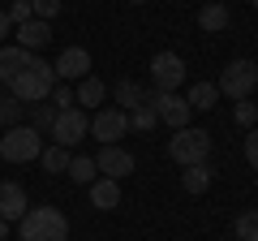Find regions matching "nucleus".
Listing matches in <instances>:
<instances>
[{
	"mask_svg": "<svg viewBox=\"0 0 258 241\" xmlns=\"http://www.w3.org/2000/svg\"><path fill=\"white\" fill-rule=\"evenodd\" d=\"M95 168H99L108 181H125V176L134 172V155H129L125 147H103L99 155H95Z\"/></svg>",
	"mask_w": 258,
	"mask_h": 241,
	"instance_id": "nucleus-11",
	"label": "nucleus"
},
{
	"mask_svg": "<svg viewBox=\"0 0 258 241\" xmlns=\"http://www.w3.org/2000/svg\"><path fill=\"white\" fill-rule=\"evenodd\" d=\"M129 5H147V0H129Z\"/></svg>",
	"mask_w": 258,
	"mask_h": 241,
	"instance_id": "nucleus-35",
	"label": "nucleus"
},
{
	"mask_svg": "<svg viewBox=\"0 0 258 241\" xmlns=\"http://www.w3.org/2000/svg\"><path fill=\"white\" fill-rule=\"evenodd\" d=\"M52 86H56V69L47 65V61H30V65L9 82V95H13L18 103H26V108H30V103H47Z\"/></svg>",
	"mask_w": 258,
	"mask_h": 241,
	"instance_id": "nucleus-2",
	"label": "nucleus"
},
{
	"mask_svg": "<svg viewBox=\"0 0 258 241\" xmlns=\"http://www.w3.org/2000/svg\"><path fill=\"white\" fill-rule=\"evenodd\" d=\"M249 232H258V211L237 215V237H249Z\"/></svg>",
	"mask_w": 258,
	"mask_h": 241,
	"instance_id": "nucleus-30",
	"label": "nucleus"
},
{
	"mask_svg": "<svg viewBox=\"0 0 258 241\" xmlns=\"http://www.w3.org/2000/svg\"><path fill=\"white\" fill-rule=\"evenodd\" d=\"M138 103H147V86H142V82H134V78H120V82L112 86V108L134 112Z\"/></svg>",
	"mask_w": 258,
	"mask_h": 241,
	"instance_id": "nucleus-13",
	"label": "nucleus"
},
{
	"mask_svg": "<svg viewBox=\"0 0 258 241\" xmlns=\"http://www.w3.org/2000/svg\"><path fill=\"white\" fill-rule=\"evenodd\" d=\"M47 134H52V142H56V147L74 151L78 142H82L86 134H91V116H86V112L78 108V103H74V108H60V112H56V120H52V130H47Z\"/></svg>",
	"mask_w": 258,
	"mask_h": 241,
	"instance_id": "nucleus-6",
	"label": "nucleus"
},
{
	"mask_svg": "<svg viewBox=\"0 0 258 241\" xmlns=\"http://www.w3.org/2000/svg\"><path fill=\"white\" fill-rule=\"evenodd\" d=\"M129 116V130H138V134H151L159 125V116H155V108H151V103H138V108L134 112H125Z\"/></svg>",
	"mask_w": 258,
	"mask_h": 241,
	"instance_id": "nucleus-23",
	"label": "nucleus"
},
{
	"mask_svg": "<svg viewBox=\"0 0 258 241\" xmlns=\"http://www.w3.org/2000/svg\"><path fill=\"white\" fill-rule=\"evenodd\" d=\"M91 203L99 207V211H112V207H120V181H108V176L91 181Z\"/></svg>",
	"mask_w": 258,
	"mask_h": 241,
	"instance_id": "nucleus-18",
	"label": "nucleus"
},
{
	"mask_svg": "<svg viewBox=\"0 0 258 241\" xmlns=\"http://www.w3.org/2000/svg\"><path fill=\"white\" fill-rule=\"evenodd\" d=\"M35 18V9H30V0H9V22L13 26H22V22Z\"/></svg>",
	"mask_w": 258,
	"mask_h": 241,
	"instance_id": "nucleus-29",
	"label": "nucleus"
},
{
	"mask_svg": "<svg viewBox=\"0 0 258 241\" xmlns=\"http://www.w3.org/2000/svg\"><path fill=\"white\" fill-rule=\"evenodd\" d=\"M232 13L228 5H220V0H211V5H203V13H198V26L207 30V35H220V30H228Z\"/></svg>",
	"mask_w": 258,
	"mask_h": 241,
	"instance_id": "nucleus-17",
	"label": "nucleus"
},
{
	"mask_svg": "<svg viewBox=\"0 0 258 241\" xmlns=\"http://www.w3.org/2000/svg\"><path fill=\"white\" fill-rule=\"evenodd\" d=\"M22 116H26V103H18L9 91H5V95H0V125L13 130V125H22Z\"/></svg>",
	"mask_w": 258,
	"mask_h": 241,
	"instance_id": "nucleus-22",
	"label": "nucleus"
},
{
	"mask_svg": "<svg viewBox=\"0 0 258 241\" xmlns=\"http://www.w3.org/2000/svg\"><path fill=\"white\" fill-rule=\"evenodd\" d=\"M18 241H69V220L60 207H30L18 220Z\"/></svg>",
	"mask_w": 258,
	"mask_h": 241,
	"instance_id": "nucleus-1",
	"label": "nucleus"
},
{
	"mask_svg": "<svg viewBox=\"0 0 258 241\" xmlns=\"http://www.w3.org/2000/svg\"><path fill=\"white\" fill-rule=\"evenodd\" d=\"M0 95H5V82H0Z\"/></svg>",
	"mask_w": 258,
	"mask_h": 241,
	"instance_id": "nucleus-37",
	"label": "nucleus"
},
{
	"mask_svg": "<svg viewBox=\"0 0 258 241\" xmlns=\"http://www.w3.org/2000/svg\"><path fill=\"white\" fill-rule=\"evenodd\" d=\"M207 186H211V168L207 164H194L181 172V190L185 194H207Z\"/></svg>",
	"mask_w": 258,
	"mask_h": 241,
	"instance_id": "nucleus-20",
	"label": "nucleus"
},
{
	"mask_svg": "<svg viewBox=\"0 0 258 241\" xmlns=\"http://www.w3.org/2000/svg\"><path fill=\"white\" fill-rule=\"evenodd\" d=\"M103 99H108V86L99 82V78H82V82H78V91H74V103L82 112H95V108H103Z\"/></svg>",
	"mask_w": 258,
	"mask_h": 241,
	"instance_id": "nucleus-15",
	"label": "nucleus"
},
{
	"mask_svg": "<svg viewBox=\"0 0 258 241\" xmlns=\"http://www.w3.org/2000/svg\"><path fill=\"white\" fill-rule=\"evenodd\" d=\"M91 134L103 142V147H116V138H125V134H129V116L120 108H95Z\"/></svg>",
	"mask_w": 258,
	"mask_h": 241,
	"instance_id": "nucleus-9",
	"label": "nucleus"
},
{
	"mask_svg": "<svg viewBox=\"0 0 258 241\" xmlns=\"http://www.w3.org/2000/svg\"><path fill=\"white\" fill-rule=\"evenodd\" d=\"M249 5H254V9H258V0H249Z\"/></svg>",
	"mask_w": 258,
	"mask_h": 241,
	"instance_id": "nucleus-36",
	"label": "nucleus"
},
{
	"mask_svg": "<svg viewBox=\"0 0 258 241\" xmlns=\"http://www.w3.org/2000/svg\"><path fill=\"white\" fill-rule=\"evenodd\" d=\"M30 61H35V52H26V47H18V43H13V47H0V82L9 86Z\"/></svg>",
	"mask_w": 258,
	"mask_h": 241,
	"instance_id": "nucleus-14",
	"label": "nucleus"
},
{
	"mask_svg": "<svg viewBox=\"0 0 258 241\" xmlns=\"http://www.w3.org/2000/svg\"><path fill=\"white\" fill-rule=\"evenodd\" d=\"M241 241H258V232H249V237H241Z\"/></svg>",
	"mask_w": 258,
	"mask_h": 241,
	"instance_id": "nucleus-34",
	"label": "nucleus"
},
{
	"mask_svg": "<svg viewBox=\"0 0 258 241\" xmlns=\"http://www.w3.org/2000/svg\"><path fill=\"white\" fill-rule=\"evenodd\" d=\"M5 237H9V224H5V220H0V241H5Z\"/></svg>",
	"mask_w": 258,
	"mask_h": 241,
	"instance_id": "nucleus-33",
	"label": "nucleus"
},
{
	"mask_svg": "<svg viewBox=\"0 0 258 241\" xmlns=\"http://www.w3.org/2000/svg\"><path fill=\"white\" fill-rule=\"evenodd\" d=\"M60 5H64V0H30V9H35L39 22H52L56 13H60Z\"/></svg>",
	"mask_w": 258,
	"mask_h": 241,
	"instance_id": "nucleus-28",
	"label": "nucleus"
},
{
	"mask_svg": "<svg viewBox=\"0 0 258 241\" xmlns=\"http://www.w3.org/2000/svg\"><path fill=\"white\" fill-rule=\"evenodd\" d=\"M258 86V65L254 61H245V56H237V61H228L220 74V82H215V91L228 95V99H249Z\"/></svg>",
	"mask_w": 258,
	"mask_h": 241,
	"instance_id": "nucleus-5",
	"label": "nucleus"
},
{
	"mask_svg": "<svg viewBox=\"0 0 258 241\" xmlns=\"http://www.w3.org/2000/svg\"><path fill=\"white\" fill-rule=\"evenodd\" d=\"M52 120H56V108L52 103H30V130H52Z\"/></svg>",
	"mask_w": 258,
	"mask_h": 241,
	"instance_id": "nucleus-25",
	"label": "nucleus"
},
{
	"mask_svg": "<svg viewBox=\"0 0 258 241\" xmlns=\"http://www.w3.org/2000/svg\"><path fill=\"white\" fill-rule=\"evenodd\" d=\"M185 82V61L176 52H155L151 56V86L155 91H176Z\"/></svg>",
	"mask_w": 258,
	"mask_h": 241,
	"instance_id": "nucleus-8",
	"label": "nucleus"
},
{
	"mask_svg": "<svg viewBox=\"0 0 258 241\" xmlns=\"http://www.w3.org/2000/svg\"><path fill=\"white\" fill-rule=\"evenodd\" d=\"M43 155V134L30 130V125H13V130L0 134V159L9 164H30V159Z\"/></svg>",
	"mask_w": 258,
	"mask_h": 241,
	"instance_id": "nucleus-4",
	"label": "nucleus"
},
{
	"mask_svg": "<svg viewBox=\"0 0 258 241\" xmlns=\"http://www.w3.org/2000/svg\"><path fill=\"white\" fill-rule=\"evenodd\" d=\"M64 172L74 176L78 186H91V181H99V168H95V155H69V168H64Z\"/></svg>",
	"mask_w": 258,
	"mask_h": 241,
	"instance_id": "nucleus-21",
	"label": "nucleus"
},
{
	"mask_svg": "<svg viewBox=\"0 0 258 241\" xmlns=\"http://www.w3.org/2000/svg\"><path fill=\"white\" fill-rule=\"evenodd\" d=\"M52 69H56V82H82V78H91V52L86 47H64L52 61Z\"/></svg>",
	"mask_w": 258,
	"mask_h": 241,
	"instance_id": "nucleus-10",
	"label": "nucleus"
},
{
	"mask_svg": "<svg viewBox=\"0 0 258 241\" xmlns=\"http://www.w3.org/2000/svg\"><path fill=\"white\" fill-rule=\"evenodd\" d=\"M47 43H52V26H47V22L30 18V22H22V26H18V47L39 52V47H47Z\"/></svg>",
	"mask_w": 258,
	"mask_h": 241,
	"instance_id": "nucleus-16",
	"label": "nucleus"
},
{
	"mask_svg": "<svg viewBox=\"0 0 258 241\" xmlns=\"http://www.w3.org/2000/svg\"><path fill=\"white\" fill-rule=\"evenodd\" d=\"M9 26H13V22H9V13H5V9H0V39H5V35H9Z\"/></svg>",
	"mask_w": 258,
	"mask_h": 241,
	"instance_id": "nucleus-32",
	"label": "nucleus"
},
{
	"mask_svg": "<svg viewBox=\"0 0 258 241\" xmlns=\"http://www.w3.org/2000/svg\"><path fill=\"white\" fill-rule=\"evenodd\" d=\"M147 103L155 108V116L164 120V125H172V130H185L189 125V103H185V95H176V91H151L147 95Z\"/></svg>",
	"mask_w": 258,
	"mask_h": 241,
	"instance_id": "nucleus-7",
	"label": "nucleus"
},
{
	"mask_svg": "<svg viewBox=\"0 0 258 241\" xmlns=\"http://www.w3.org/2000/svg\"><path fill=\"white\" fill-rule=\"evenodd\" d=\"M232 116H237V125L254 130V125H258V103H249V99H237V112H232Z\"/></svg>",
	"mask_w": 258,
	"mask_h": 241,
	"instance_id": "nucleus-27",
	"label": "nucleus"
},
{
	"mask_svg": "<svg viewBox=\"0 0 258 241\" xmlns=\"http://www.w3.org/2000/svg\"><path fill=\"white\" fill-rule=\"evenodd\" d=\"M47 103H52L56 112H60V108H74V86H69V82H56L52 95H47Z\"/></svg>",
	"mask_w": 258,
	"mask_h": 241,
	"instance_id": "nucleus-26",
	"label": "nucleus"
},
{
	"mask_svg": "<svg viewBox=\"0 0 258 241\" xmlns=\"http://www.w3.org/2000/svg\"><path fill=\"white\" fill-rule=\"evenodd\" d=\"M39 159H43L47 172H64V168H69V151L56 147V142H52V147H43V155H39Z\"/></svg>",
	"mask_w": 258,
	"mask_h": 241,
	"instance_id": "nucleus-24",
	"label": "nucleus"
},
{
	"mask_svg": "<svg viewBox=\"0 0 258 241\" xmlns=\"http://www.w3.org/2000/svg\"><path fill=\"white\" fill-rule=\"evenodd\" d=\"M215 99H220V91H215V82H194L189 95H185V103H189L194 112H211Z\"/></svg>",
	"mask_w": 258,
	"mask_h": 241,
	"instance_id": "nucleus-19",
	"label": "nucleus"
},
{
	"mask_svg": "<svg viewBox=\"0 0 258 241\" xmlns=\"http://www.w3.org/2000/svg\"><path fill=\"white\" fill-rule=\"evenodd\" d=\"M245 159H249V168L258 172V125L249 130V138H245Z\"/></svg>",
	"mask_w": 258,
	"mask_h": 241,
	"instance_id": "nucleus-31",
	"label": "nucleus"
},
{
	"mask_svg": "<svg viewBox=\"0 0 258 241\" xmlns=\"http://www.w3.org/2000/svg\"><path fill=\"white\" fill-rule=\"evenodd\" d=\"M168 155H172L181 168L207 164V155H211V134H207V130H194V125L172 130V138H168Z\"/></svg>",
	"mask_w": 258,
	"mask_h": 241,
	"instance_id": "nucleus-3",
	"label": "nucleus"
},
{
	"mask_svg": "<svg viewBox=\"0 0 258 241\" xmlns=\"http://www.w3.org/2000/svg\"><path fill=\"white\" fill-rule=\"evenodd\" d=\"M26 211H30L26 190H22L18 181H0V220H5V224H18Z\"/></svg>",
	"mask_w": 258,
	"mask_h": 241,
	"instance_id": "nucleus-12",
	"label": "nucleus"
}]
</instances>
